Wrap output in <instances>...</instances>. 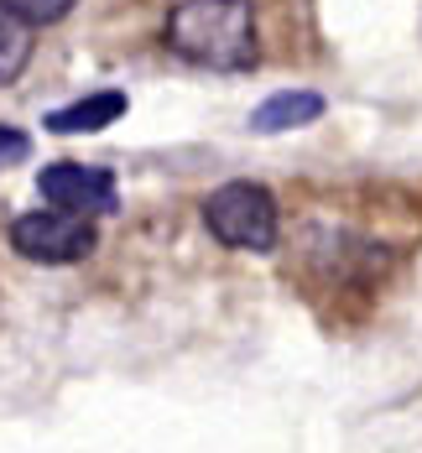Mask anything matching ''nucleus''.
Returning <instances> with one entry per match:
<instances>
[{"instance_id": "5", "label": "nucleus", "mask_w": 422, "mask_h": 453, "mask_svg": "<svg viewBox=\"0 0 422 453\" xmlns=\"http://www.w3.org/2000/svg\"><path fill=\"white\" fill-rule=\"evenodd\" d=\"M120 115H126V94L99 89V94H89V99H73V104L52 110V115H47V131H58V136H79V131H104V126H115Z\"/></svg>"}, {"instance_id": "3", "label": "nucleus", "mask_w": 422, "mask_h": 453, "mask_svg": "<svg viewBox=\"0 0 422 453\" xmlns=\"http://www.w3.org/2000/svg\"><path fill=\"white\" fill-rule=\"evenodd\" d=\"M11 245L27 261L68 266V261H84L94 250V225L79 214H63V209H37V214H21L11 225Z\"/></svg>"}, {"instance_id": "7", "label": "nucleus", "mask_w": 422, "mask_h": 453, "mask_svg": "<svg viewBox=\"0 0 422 453\" xmlns=\"http://www.w3.org/2000/svg\"><path fill=\"white\" fill-rule=\"evenodd\" d=\"M27 58H32V27L0 5V84H11L27 68Z\"/></svg>"}, {"instance_id": "6", "label": "nucleus", "mask_w": 422, "mask_h": 453, "mask_svg": "<svg viewBox=\"0 0 422 453\" xmlns=\"http://www.w3.org/2000/svg\"><path fill=\"white\" fill-rule=\"evenodd\" d=\"M318 115H324V99L313 89H287V94H272V99L250 115V126L272 136V131H292V126H313Z\"/></svg>"}, {"instance_id": "2", "label": "nucleus", "mask_w": 422, "mask_h": 453, "mask_svg": "<svg viewBox=\"0 0 422 453\" xmlns=\"http://www.w3.org/2000/svg\"><path fill=\"white\" fill-rule=\"evenodd\" d=\"M203 225L230 250H272L277 245V198L261 182H225L203 198Z\"/></svg>"}, {"instance_id": "8", "label": "nucleus", "mask_w": 422, "mask_h": 453, "mask_svg": "<svg viewBox=\"0 0 422 453\" xmlns=\"http://www.w3.org/2000/svg\"><path fill=\"white\" fill-rule=\"evenodd\" d=\"M16 21H27V27H47V21H63L68 11H73V0H0Z\"/></svg>"}, {"instance_id": "4", "label": "nucleus", "mask_w": 422, "mask_h": 453, "mask_svg": "<svg viewBox=\"0 0 422 453\" xmlns=\"http://www.w3.org/2000/svg\"><path fill=\"white\" fill-rule=\"evenodd\" d=\"M37 188H42L47 203H58L63 214H79V219H89V214H110V209H115V178H110V167L52 162V167H42Z\"/></svg>"}, {"instance_id": "9", "label": "nucleus", "mask_w": 422, "mask_h": 453, "mask_svg": "<svg viewBox=\"0 0 422 453\" xmlns=\"http://www.w3.org/2000/svg\"><path fill=\"white\" fill-rule=\"evenodd\" d=\"M32 157V136L27 131H11V126H0V167H11V162H27Z\"/></svg>"}, {"instance_id": "1", "label": "nucleus", "mask_w": 422, "mask_h": 453, "mask_svg": "<svg viewBox=\"0 0 422 453\" xmlns=\"http://www.w3.org/2000/svg\"><path fill=\"white\" fill-rule=\"evenodd\" d=\"M167 47L198 68L240 73L256 63V11L250 0H178L167 16Z\"/></svg>"}]
</instances>
